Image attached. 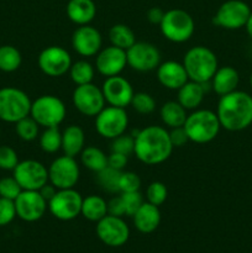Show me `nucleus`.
Returning <instances> with one entry per match:
<instances>
[{
    "label": "nucleus",
    "mask_w": 252,
    "mask_h": 253,
    "mask_svg": "<svg viewBox=\"0 0 252 253\" xmlns=\"http://www.w3.org/2000/svg\"><path fill=\"white\" fill-rule=\"evenodd\" d=\"M173 148L169 131L162 126L151 125L137 132L133 153L143 165L157 166L170 157Z\"/></svg>",
    "instance_id": "obj_1"
},
{
    "label": "nucleus",
    "mask_w": 252,
    "mask_h": 253,
    "mask_svg": "<svg viewBox=\"0 0 252 253\" xmlns=\"http://www.w3.org/2000/svg\"><path fill=\"white\" fill-rule=\"evenodd\" d=\"M216 115L225 130L231 132L246 130L252 124V95L246 91L235 90L220 96Z\"/></svg>",
    "instance_id": "obj_2"
},
{
    "label": "nucleus",
    "mask_w": 252,
    "mask_h": 253,
    "mask_svg": "<svg viewBox=\"0 0 252 253\" xmlns=\"http://www.w3.org/2000/svg\"><path fill=\"white\" fill-rule=\"evenodd\" d=\"M183 66L189 81L205 83L210 82L219 68L217 57L214 52L205 46L192 47L183 57Z\"/></svg>",
    "instance_id": "obj_3"
},
{
    "label": "nucleus",
    "mask_w": 252,
    "mask_h": 253,
    "mask_svg": "<svg viewBox=\"0 0 252 253\" xmlns=\"http://www.w3.org/2000/svg\"><path fill=\"white\" fill-rule=\"evenodd\" d=\"M189 141L194 143H209L216 138L221 128L216 113L208 109H195L187 116L184 125Z\"/></svg>",
    "instance_id": "obj_4"
},
{
    "label": "nucleus",
    "mask_w": 252,
    "mask_h": 253,
    "mask_svg": "<svg viewBox=\"0 0 252 253\" xmlns=\"http://www.w3.org/2000/svg\"><path fill=\"white\" fill-rule=\"evenodd\" d=\"M31 104V99L24 90L15 86H4L0 89V120L16 124L30 115Z\"/></svg>",
    "instance_id": "obj_5"
},
{
    "label": "nucleus",
    "mask_w": 252,
    "mask_h": 253,
    "mask_svg": "<svg viewBox=\"0 0 252 253\" xmlns=\"http://www.w3.org/2000/svg\"><path fill=\"white\" fill-rule=\"evenodd\" d=\"M163 37L174 43H183L192 39L195 24L192 15L182 9H172L165 12L160 24Z\"/></svg>",
    "instance_id": "obj_6"
},
{
    "label": "nucleus",
    "mask_w": 252,
    "mask_h": 253,
    "mask_svg": "<svg viewBox=\"0 0 252 253\" xmlns=\"http://www.w3.org/2000/svg\"><path fill=\"white\" fill-rule=\"evenodd\" d=\"M67 108L63 101L56 95H41L32 101L30 116L40 127H56L64 121Z\"/></svg>",
    "instance_id": "obj_7"
},
{
    "label": "nucleus",
    "mask_w": 252,
    "mask_h": 253,
    "mask_svg": "<svg viewBox=\"0 0 252 253\" xmlns=\"http://www.w3.org/2000/svg\"><path fill=\"white\" fill-rule=\"evenodd\" d=\"M128 126V116L124 108L105 106L95 116L96 132L104 138L114 140L126 132Z\"/></svg>",
    "instance_id": "obj_8"
},
{
    "label": "nucleus",
    "mask_w": 252,
    "mask_h": 253,
    "mask_svg": "<svg viewBox=\"0 0 252 253\" xmlns=\"http://www.w3.org/2000/svg\"><path fill=\"white\" fill-rule=\"evenodd\" d=\"M82 203L83 198L74 188L58 189L56 195L48 202V211L57 220L71 221L81 215Z\"/></svg>",
    "instance_id": "obj_9"
},
{
    "label": "nucleus",
    "mask_w": 252,
    "mask_h": 253,
    "mask_svg": "<svg viewBox=\"0 0 252 253\" xmlns=\"http://www.w3.org/2000/svg\"><path fill=\"white\" fill-rule=\"evenodd\" d=\"M81 175L79 165L74 157L59 156L48 167V182L57 189H72Z\"/></svg>",
    "instance_id": "obj_10"
},
{
    "label": "nucleus",
    "mask_w": 252,
    "mask_h": 253,
    "mask_svg": "<svg viewBox=\"0 0 252 253\" xmlns=\"http://www.w3.org/2000/svg\"><path fill=\"white\" fill-rule=\"evenodd\" d=\"M98 239L109 247H121L130 239V227L120 216L106 215L96 222Z\"/></svg>",
    "instance_id": "obj_11"
},
{
    "label": "nucleus",
    "mask_w": 252,
    "mask_h": 253,
    "mask_svg": "<svg viewBox=\"0 0 252 253\" xmlns=\"http://www.w3.org/2000/svg\"><path fill=\"white\" fill-rule=\"evenodd\" d=\"M73 105L82 115L95 118L105 108V98L101 88L95 84L89 83L83 85H77L72 95Z\"/></svg>",
    "instance_id": "obj_12"
},
{
    "label": "nucleus",
    "mask_w": 252,
    "mask_h": 253,
    "mask_svg": "<svg viewBox=\"0 0 252 253\" xmlns=\"http://www.w3.org/2000/svg\"><path fill=\"white\" fill-rule=\"evenodd\" d=\"M251 15V9L242 0H227L222 2L212 17L216 26L226 30H239L245 27Z\"/></svg>",
    "instance_id": "obj_13"
},
{
    "label": "nucleus",
    "mask_w": 252,
    "mask_h": 253,
    "mask_svg": "<svg viewBox=\"0 0 252 253\" xmlns=\"http://www.w3.org/2000/svg\"><path fill=\"white\" fill-rule=\"evenodd\" d=\"M12 172L22 190H40L48 183V168L36 160L21 161Z\"/></svg>",
    "instance_id": "obj_14"
},
{
    "label": "nucleus",
    "mask_w": 252,
    "mask_h": 253,
    "mask_svg": "<svg viewBox=\"0 0 252 253\" xmlns=\"http://www.w3.org/2000/svg\"><path fill=\"white\" fill-rule=\"evenodd\" d=\"M72 57L66 48L61 46H49L42 49L37 58V64L42 73L57 78L68 73L72 66Z\"/></svg>",
    "instance_id": "obj_15"
},
{
    "label": "nucleus",
    "mask_w": 252,
    "mask_h": 253,
    "mask_svg": "<svg viewBox=\"0 0 252 253\" xmlns=\"http://www.w3.org/2000/svg\"><path fill=\"white\" fill-rule=\"evenodd\" d=\"M127 66L133 71L151 72L157 69L161 63V52L155 44L150 42H137L136 41L130 48L126 51Z\"/></svg>",
    "instance_id": "obj_16"
},
{
    "label": "nucleus",
    "mask_w": 252,
    "mask_h": 253,
    "mask_svg": "<svg viewBox=\"0 0 252 253\" xmlns=\"http://www.w3.org/2000/svg\"><path fill=\"white\" fill-rule=\"evenodd\" d=\"M14 203L16 216L26 222L39 221L48 209V203L42 198L39 190H22Z\"/></svg>",
    "instance_id": "obj_17"
},
{
    "label": "nucleus",
    "mask_w": 252,
    "mask_h": 253,
    "mask_svg": "<svg viewBox=\"0 0 252 253\" xmlns=\"http://www.w3.org/2000/svg\"><path fill=\"white\" fill-rule=\"evenodd\" d=\"M101 91L108 105L124 109L130 105L135 94L130 82L120 74L106 78L101 86Z\"/></svg>",
    "instance_id": "obj_18"
},
{
    "label": "nucleus",
    "mask_w": 252,
    "mask_h": 253,
    "mask_svg": "<svg viewBox=\"0 0 252 253\" xmlns=\"http://www.w3.org/2000/svg\"><path fill=\"white\" fill-rule=\"evenodd\" d=\"M72 47L82 57H93L103 47V37L96 27L82 25L72 35Z\"/></svg>",
    "instance_id": "obj_19"
},
{
    "label": "nucleus",
    "mask_w": 252,
    "mask_h": 253,
    "mask_svg": "<svg viewBox=\"0 0 252 253\" xmlns=\"http://www.w3.org/2000/svg\"><path fill=\"white\" fill-rule=\"evenodd\" d=\"M126 66H127L126 51L113 44L101 48L96 54L95 68L105 78L119 76Z\"/></svg>",
    "instance_id": "obj_20"
},
{
    "label": "nucleus",
    "mask_w": 252,
    "mask_h": 253,
    "mask_svg": "<svg viewBox=\"0 0 252 253\" xmlns=\"http://www.w3.org/2000/svg\"><path fill=\"white\" fill-rule=\"evenodd\" d=\"M157 79L161 85L169 90H178L189 81L183 63L177 61L160 63L157 67Z\"/></svg>",
    "instance_id": "obj_21"
},
{
    "label": "nucleus",
    "mask_w": 252,
    "mask_h": 253,
    "mask_svg": "<svg viewBox=\"0 0 252 253\" xmlns=\"http://www.w3.org/2000/svg\"><path fill=\"white\" fill-rule=\"evenodd\" d=\"M133 225L136 230L141 234H152L158 229L161 224V211L160 207L145 202L140 207V209L132 216Z\"/></svg>",
    "instance_id": "obj_22"
},
{
    "label": "nucleus",
    "mask_w": 252,
    "mask_h": 253,
    "mask_svg": "<svg viewBox=\"0 0 252 253\" xmlns=\"http://www.w3.org/2000/svg\"><path fill=\"white\" fill-rule=\"evenodd\" d=\"M210 83H211V89L217 95L224 96L237 90L240 83L239 72L231 66L219 67Z\"/></svg>",
    "instance_id": "obj_23"
},
{
    "label": "nucleus",
    "mask_w": 252,
    "mask_h": 253,
    "mask_svg": "<svg viewBox=\"0 0 252 253\" xmlns=\"http://www.w3.org/2000/svg\"><path fill=\"white\" fill-rule=\"evenodd\" d=\"M66 12L68 19L78 26L89 25L96 15V6L93 0H69Z\"/></svg>",
    "instance_id": "obj_24"
},
{
    "label": "nucleus",
    "mask_w": 252,
    "mask_h": 253,
    "mask_svg": "<svg viewBox=\"0 0 252 253\" xmlns=\"http://www.w3.org/2000/svg\"><path fill=\"white\" fill-rule=\"evenodd\" d=\"M85 147V135L81 126L69 125L62 132V151L66 156L74 157L81 155Z\"/></svg>",
    "instance_id": "obj_25"
},
{
    "label": "nucleus",
    "mask_w": 252,
    "mask_h": 253,
    "mask_svg": "<svg viewBox=\"0 0 252 253\" xmlns=\"http://www.w3.org/2000/svg\"><path fill=\"white\" fill-rule=\"evenodd\" d=\"M207 94L202 83L188 81L182 88L178 89V103L185 110H195L202 105L204 96Z\"/></svg>",
    "instance_id": "obj_26"
},
{
    "label": "nucleus",
    "mask_w": 252,
    "mask_h": 253,
    "mask_svg": "<svg viewBox=\"0 0 252 253\" xmlns=\"http://www.w3.org/2000/svg\"><path fill=\"white\" fill-rule=\"evenodd\" d=\"M81 215L88 221L98 222L108 215V202L99 195H89L83 198Z\"/></svg>",
    "instance_id": "obj_27"
},
{
    "label": "nucleus",
    "mask_w": 252,
    "mask_h": 253,
    "mask_svg": "<svg viewBox=\"0 0 252 253\" xmlns=\"http://www.w3.org/2000/svg\"><path fill=\"white\" fill-rule=\"evenodd\" d=\"M160 116L167 127H182L187 120V110L178 101H167L161 106Z\"/></svg>",
    "instance_id": "obj_28"
},
{
    "label": "nucleus",
    "mask_w": 252,
    "mask_h": 253,
    "mask_svg": "<svg viewBox=\"0 0 252 253\" xmlns=\"http://www.w3.org/2000/svg\"><path fill=\"white\" fill-rule=\"evenodd\" d=\"M81 162L91 172L99 173L108 167V156L100 148L88 146L81 152Z\"/></svg>",
    "instance_id": "obj_29"
},
{
    "label": "nucleus",
    "mask_w": 252,
    "mask_h": 253,
    "mask_svg": "<svg viewBox=\"0 0 252 253\" xmlns=\"http://www.w3.org/2000/svg\"><path fill=\"white\" fill-rule=\"evenodd\" d=\"M109 40L113 46L127 51L136 42V36L127 25L116 24L109 30Z\"/></svg>",
    "instance_id": "obj_30"
},
{
    "label": "nucleus",
    "mask_w": 252,
    "mask_h": 253,
    "mask_svg": "<svg viewBox=\"0 0 252 253\" xmlns=\"http://www.w3.org/2000/svg\"><path fill=\"white\" fill-rule=\"evenodd\" d=\"M22 63V56L16 47L11 44L0 46V71L11 73L17 71Z\"/></svg>",
    "instance_id": "obj_31"
},
{
    "label": "nucleus",
    "mask_w": 252,
    "mask_h": 253,
    "mask_svg": "<svg viewBox=\"0 0 252 253\" xmlns=\"http://www.w3.org/2000/svg\"><path fill=\"white\" fill-rule=\"evenodd\" d=\"M68 73L72 82L76 85H83V84H89L93 82L95 69H94V67L88 61L81 59V61H77L74 63H72Z\"/></svg>",
    "instance_id": "obj_32"
},
{
    "label": "nucleus",
    "mask_w": 252,
    "mask_h": 253,
    "mask_svg": "<svg viewBox=\"0 0 252 253\" xmlns=\"http://www.w3.org/2000/svg\"><path fill=\"white\" fill-rule=\"evenodd\" d=\"M40 147L46 153H56L62 150V132L58 126L44 128L40 135Z\"/></svg>",
    "instance_id": "obj_33"
},
{
    "label": "nucleus",
    "mask_w": 252,
    "mask_h": 253,
    "mask_svg": "<svg viewBox=\"0 0 252 253\" xmlns=\"http://www.w3.org/2000/svg\"><path fill=\"white\" fill-rule=\"evenodd\" d=\"M15 131L22 141L31 142L39 137L40 125L29 115L15 124Z\"/></svg>",
    "instance_id": "obj_34"
},
{
    "label": "nucleus",
    "mask_w": 252,
    "mask_h": 253,
    "mask_svg": "<svg viewBox=\"0 0 252 253\" xmlns=\"http://www.w3.org/2000/svg\"><path fill=\"white\" fill-rule=\"evenodd\" d=\"M121 170H116L114 168L108 167L98 174V183L105 192L108 193H119V177H120Z\"/></svg>",
    "instance_id": "obj_35"
},
{
    "label": "nucleus",
    "mask_w": 252,
    "mask_h": 253,
    "mask_svg": "<svg viewBox=\"0 0 252 253\" xmlns=\"http://www.w3.org/2000/svg\"><path fill=\"white\" fill-rule=\"evenodd\" d=\"M130 105L132 106L136 113L141 114V115H148L156 110V100L151 94L145 93V91L133 94Z\"/></svg>",
    "instance_id": "obj_36"
},
{
    "label": "nucleus",
    "mask_w": 252,
    "mask_h": 253,
    "mask_svg": "<svg viewBox=\"0 0 252 253\" xmlns=\"http://www.w3.org/2000/svg\"><path fill=\"white\" fill-rule=\"evenodd\" d=\"M167 187H166L165 183L158 182V180L150 183V185L146 189V199L148 203L156 205V207H161L167 200Z\"/></svg>",
    "instance_id": "obj_37"
},
{
    "label": "nucleus",
    "mask_w": 252,
    "mask_h": 253,
    "mask_svg": "<svg viewBox=\"0 0 252 253\" xmlns=\"http://www.w3.org/2000/svg\"><path fill=\"white\" fill-rule=\"evenodd\" d=\"M141 188V178L131 170H121L119 177V193L137 192Z\"/></svg>",
    "instance_id": "obj_38"
},
{
    "label": "nucleus",
    "mask_w": 252,
    "mask_h": 253,
    "mask_svg": "<svg viewBox=\"0 0 252 253\" xmlns=\"http://www.w3.org/2000/svg\"><path fill=\"white\" fill-rule=\"evenodd\" d=\"M111 152H119L128 157L135 150V137L130 133H123L114 140H111Z\"/></svg>",
    "instance_id": "obj_39"
},
{
    "label": "nucleus",
    "mask_w": 252,
    "mask_h": 253,
    "mask_svg": "<svg viewBox=\"0 0 252 253\" xmlns=\"http://www.w3.org/2000/svg\"><path fill=\"white\" fill-rule=\"evenodd\" d=\"M120 195L121 198H123L126 216L132 217L133 215H135V212L140 209L141 205L145 203L143 195L141 194L140 190L130 193H120Z\"/></svg>",
    "instance_id": "obj_40"
},
{
    "label": "nucleus",
    "mask_w": 252,
    "mask_h": 253,
    "mask_svg": "<svg viewBox=\"0 0 252 253\" xmlns=\"http://www.w3.org/2000/svg\"><path fill=\"white\" fill-rule=\"evenodd\" d=\"M22 192V188L15 179L14 175L12 177H5L0 179V197L5 198V199L15 200Z\"/></svg>",
    "instance_id": "obj_41"
},
{
    "label": "nucleus",
    "mask_w": 252,
    "mask_h": 253,
    "mask_svg": "<svg viewBox=\"0 0 252 253\" xmlns=\"http://www.w3.org/2000/svg\"><path fill=\"white\" fill-rule=\"evenodd\" d=\"M16 151L10 146H0V169L14 170L19 163Z\"/></svg>",
    "instance_id": "obj_42"
},
{
    "label": "nucleus",
    "mask_w": 252,
    "mask_h": 253,
    "mask_svg": "<svg viewBox=\"0 0 252 253\" xmlns=\"http://www.w3.org/2000/svg\"><path fill=\"white\" fill-rule=\"evenodd\" d=\"M16 217L14 200L0 197V226H6Z\"/></svg>",
    "instance_id": "obj_43"
},
{
    "label": "nucleus",
    "mask_w": 252,
    "mask_h": 253,
    "mask_svg": "<svg viewBox=\"0 0 252 253\" xmlns=\"http://www.w3.org/2000/svg\"><path fill=\"white\" fill-rule=\"evenodd\" d=\"M108 214L114 215V216H125V207H124V202L121 195H118V197H113L108 202Z\"/></svg>",
    "instance_id": "obj_44"
},
{
    "label": "nucleus",
    "mask_w": 252,
    "mask_h": 253,
    "mask_svg": "<svg viewBox=\"0 0 252 253\" xmlns=\"http://www.w3.org/2000/svg\"><path fill=\"white\" fill-rule=\"evenodd\" d=\"M169 138L170 142H172L173 147H182L185 143L189 142V138H188L187 132H185L184 127H175L170 128L169 131Z\"/></svg>",
    "instance_id": "obj_45"
},
{
    "label": "nucleus",
    "mask_w": 252,
    "mask_h": 253,
    "mask_svg": "<svg viewBox=\"0 0 252 253\" xmlns=\"http://www.w3.org/2000/svg\"><path fill=\"white\" fill-rule=\"evenodd\" d=\"M127 165V156L119 152H111L108 156V166L116 170H124Z\"/></svg>",
    "instance_id": "obj_46"
},
{
    "label": "nucleus",
    "mask_w": 252,
    "mask_h": 253,
    "mask_svg": "<svg viewBox=\"0 0 252 253\" xmlns=\"http://www.w3.org/2000/svg\"><path fill=\"white\" fill-rule=\"evenodd\" d=\"M165 12L166 11H163L161 7L153 6V7H151L150 10H148L147 15H146V16H147V20L151 22V24L160 25L161 21H162L163 16H165Z\"/></svg>",
    "instance_id": "obj_47"
},
{
    "label": "nucleus",
    "mask_w": 252,
    "mask_h": 253,
    "mask_svg": "<svg viewBox=\"0 0 252 253\" xmlns=\"http://www.w3.org/2000/svg\"><path fill=\"white\" fill-rule=\"evenodd\" d=\"M57 188L54 187V185H52L51 183H47V184H44L43 187L41 188V189L39 190L40 192V194L42 195V198H43L44 200H46L47 203L49 202V200L52 199V198L54 197V195H56V193H57Z\"/></svg>",
    "instance_id": "obj_48"
},
{
    "label": "nucleus",
    "mask_w": 252,
    "mask_h": 253,
    "mask_svg": "<svg viewBox=\"0 0 252 253\" xmlns=\"http://www.w3.org/2000/svg\"><path fill=\"white\" fill-rule=\"evenodd\" d=\"M245 29H246L247 34H249V36L252 39V11H251V15H250L249 20H247L246 25H245Z\"/></svg>",
    "instance_id": "obj_49"
},
{
    "label": "nucleus",
    "mask_w": 252,
    "mask_h": 253,
    "mask_svg": "<svg viewBox=\"0 0 252 253\" xmlns=\"http://www.w3.org/2000/svg\"><path fill=\"white\" fill-rule=\"evenodd\" d=\"M250 84H251V88H252V73H251V77H250Z\"/></svg>",
    "instance_id": "obj_50"
}]
</instances>
